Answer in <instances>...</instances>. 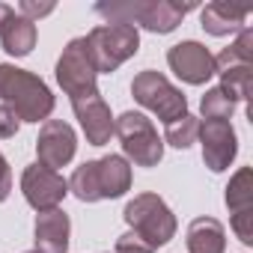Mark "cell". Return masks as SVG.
<instances>
[{"instance_id":"cell-1","label":"cell","mask_w":253,"mask_h":253,"mask_svg":"<svg viewBox=\"0 0 253 253\" xmlns=\"http://www.w3.org/2000/svg\"><path fill=\"white\" fill-rule=\"evenodd\" d=\"M194 9V3L176 0H125V3H95V12L107 18V24H140L152 33H170L182 24V18Z\"/></svg>"},{"instance_id":"cell-2","label":"cell","mask_w":253,"mask_h":253,"mask_svg":"<svg viewBox=\"0 0 253 253\" xmlns=\"http://www.w3.org/2000/svg\"><path fill=\"white\" fill-rule=\"evenodd\" d=\"M128 188H131V167L122 155H104L98 161H86L69 179V191L81 203L113 200L122 197Z\"/></svg>"},{"instance_id":"cell-3","label":"cell","mask_w":253,"mask_h":253,"mask_svg":"<svg viewBox=\"0 0 253 253\" xmlns=\"http://www.w3.org/2000/svg\"><path fill=\"white\" fill-rule=\"evenodd\" d=\"M0 101H6L21 122L48 119L54 110V95L45 81L15 66H0Z\"/></svg>"},{"instance_id":"cell-4","label":"cell","mask_w":253,"mask_h":253,"mask_svg":"<svg viewBox=\"0 0 253 253\" xmlns=\"http://www.w3.org/2000/svg\"><path fill=\"white\" fill-rule=\"evenodd\" d=\"M122 217L131 226V232L143 244H149L152 250L164 247L176 235V217H173L170 206L158 194H137L128 206H125Z\"/></svg>"},{"instance_id":"cell-5","label":"cell","mask_w":253,"mask_h":253,"mask_svg":"<svg viewBox=\"0 0 253 253\" xmlns=\"http://www.w3.org/2000/svg\"><path fill=\"white\" fill-rule=\"evenodd\" d=\"M86 45H89V57L95 63V72L101 75V72L119 69L128 57L137 54L140 33H137V27H128V24H98L86 36Z\"/></svg>"},{"instance_id":"cell-6","label":"cell","mask_w":253,"mask_h":253,"mask_svg":"<svg viewBox=\"0 0 253 253\" xmlns=\"http://www.w3.org/2000/svg\"><path fill=\"white\" fill-rule=\"evenodd\" d=\"M95 63L89 57V45L86 39H72L66 48H63V57L57 60V81L60 86L66 89V95L72 101H81V98H92V95H101L98 86H95Z\"/></svg>"},{"instance_id":"cell-7","label":"cell","mask_w":253,"mask_h":253,"mask_svg":"<svg viewBox=\"0 0 253 253\" xmlns=\"http://www.w3.org/2000/svg\"><path fill=\"white\" fill-rule=\"evenodd\" d=\"M113 131L119 134L122 140V149L137 167H155L161 158H164V143L155 131V125L143 116V113H122L116 122H113Z\"/></svg>"},{"instance_id":"cell-8","label":"cell","mask_w":253,"mask_h":253,"mask_svg":"<svg viewBox=\"0 0 253 253\" xmlns=\"http://www.w3.org/2000/svg\"><path fill=\"white\" fill-rule=\"evenodd\" d=\"M131 95L152 113H158V119H164L167 125L182 119L188 113V101L182 95V89H176L161 72H140L134 81H131Z\"/></svg>"},{"instance_id":"cell-9","label":"cell","mask_w":253,"mask_h":253,"mask_svg":"<svg viewBox=\"0 0 253 253\" xmlns=\"http://www.w3.org/2000/svg\"><path fill=\"white\" fill-rule=\"evenodd\" d=\"M21 191H24V200L36 211H51L69 194V182L57 170H48L42 164H30L21 176Z\"/></svg>"},{"instance_id":"cell-10","label":"cell","mask_w":253,"mask_h":253,"mask_svg":"<svg viewBox=\"0 0 253 253\" xmlns=\"http://www.w3.org/2000/svg\"><path fill=\"white\" fill-rule=\"evenodd\" d=\"M203 140V161L209 170L220 173L232 164L235 152H238V143H235V131H232V125L229 119H206L200 122V134Z\"/></svg>"},{"instance_id":"cell-11","label":"cell","mask_w":253,"mask_h":253,"mask_svg":"<svg viewBox=\"0 0 253 253\" xmlns=\"http://www.w3.org/2000/svg\"><path fill=\"white\" fill-rule=\"evenodd\" d=\"M75 146H78V140H75L72 125L63 119H48L39 131V140H36V155H39L36 164H42L48 170L66 167L75 158Z\"/></svg>"},{"instance_id":"cell-12","label":"cell","mask_w":253,"mask_h":253,"mask_svg":"<svg viewBox=\"0 0 253 253\" xmlns=\"http://www.w3.org/2000/svg\"><path fill=\"white\" fill-rule=\"evenodd\" d=\"M167 63H170V69H173L185 84H194V86H200V84H206L211 75H217L214 57H211L209 48L200 45V42H179V45H173V48L167 51Z\"/></svg>"},{"instance_id":"cell-13","label":"cell","mask_w":253,"mask_h":253,"mask_svg":"<svg viewBox=\"0 0 253 253\" xmlns=\"http://www.w3.org/2000/svg\"><path fill=\"white\" fill-rule=\"evenodd\" d=\"M226 206L232 211L235 235L244 244H250L253 241V170L250 167H241L226 185Z\"/></svg>"},{"instance_id":"cell-14","label":"cell","mask_w":253,"mask_h":253,"mask_svg":"<svg viewBox=\"0 0 253 253\" xmlns=\"http://www.w3.org/2000/svg\"><path fill=\"white\" fill-rule=\"evenodd\" d=\"M75 107V116L81 119V128L86 134V140L92 146H104L113 134V116H110V107L101 95H92V98H81V101H72Z\"/></svg>"},{"instance_id":"cell-15","label":"cell","mask_w":253,"mask_h":253,"mask_svg":"<svg viewBox=\"0 0 253 253\" xmlns=\"http://www.w3.org/2000/svg\"><path fill=\"white\" fill-rule=\"evenodd\" d=\"M36 250L39 253H66L69 250V214L60 209L39 211L36 217Z\"/></svg>"},{"instance_id":"cell-16","label":"cell","mask_w":253,"mask_h":253,"mask_svg":"<svg viewBox=\"0 0 253 253\" xmlns=\"http://www.w3.org/2000/svg\"><path fill=\"white\" fill-rule=\"evenodd\" d=\"M247 15H250V6H235L229 0H214V3H209L203 9V27L211 36H226V33L241 30Z\"/></svg>"},{"instance_id":"cell-17","label":"cell","mask_w":253,"mask_h":253,"mask_svg":"<svg viewBox=\"0 0 253 253\" xmlns=\"http://www.w3.org/2000/svg\"><path fill=\"white\" fill-rule=\"evenodd\" d=\"M226 232L217 217H197L188 226V253H223Z\"/></svg>"},{"instance_id":"cell-18","label":"cell","mask_w":253,"mask_h":253,"mask_svg":"<svg viewBox=\"0 0 253 253\" xmlns=\"http://www.w3.org/2000/svg\"><path fill=\"white\" fill-rule=\"evenodd\" d=\"M0 39H3V51H6V54H12V57H27V54L33 51V45H36V24L27 21V18H21V15H15V18L6 24V30L0 33Z\"/></svg>"},{"instance_id":"cell-19","label":"cell","mask_w":253,"mask_h":253,"mask_svg":"<svg viewBox=\"0 0 253 253\" xmlns=\"http://www.w3.org/2000/svg\"><path fill=\"white\" fill-rule=\"evenodd\" d=\"M250 63H253V30H250V27H241V30H238V39L214 57V69L223 72V69L250 66Z\"/></svg>"},{"instance_id":"cell-20","label":"cell","mask_w":253,"mask_h":253,"mask_svg":"<svg viewBox=\"0 0 253 253\" xmlns=\"http://www.w3.org/2000/svg\"><path fill=\"white\" fill-rule=\"evenodd\" d=\"M220 89L232 101H250L253 98V66H232L220 72Z\"/></svg>"},{"instance_id":"cell-21","label":"cell","mask_w":253,"mask_h":253,"mask_svg":"<svg viewBox=\"0 0 253 253\" xmlns=\"http://www.w3.org/2000/svg\"><path fill=\"white\" fill-rule=\"evenodd\" d=\"M197 134H200V119L197 116H191V113H185L182 119H176V122H170L167 125V143L170 146H176V149H188L194 140H197Z\"/></svg>"},{"instance_id":"cell-22","label":"cell","mask_w":253,"mask_h":253,"mask_svg":"<svg viewBox=\"0 0 253 253\" xmlns=\"http://www.w3.org/2000/svg\"><path fill=\"white\" fill-rule=\"evenodd\" d=\"M203 116L206 119H229L232 116V110H235V101L220 89V86H214V89H209L206 95H203Z\"/></svg>"},{"instance_id":"cell-23","label":"cell","mask_w":253,"mask_h":253,"mask_svg":"<svg viewBox=\"0 0 253 253\" xmlns=\"http://www.w3.org/2000/svg\"><path fill=\"white\" fill-rule=\"evenodd\" d=\"M116 253H152V247L143 244L134 232H125L116 238Z\"/></svg>"},{"instance_id":"cell-24","label":"cell","mask_w":253,"mask_h":253,"mask_svg":"<svg viewBox=\"0 0 253 253\" xmlns=\"http://www.w3.org/2000/svg\"><path fill=\"white\" fill-rule=\"evenodd\" d=\"M18 125H21V119H18L6 104H0V137H15Z\"/></svg>"},{"instance_id":"cell-25","label":"cell","mask_w":253,"mask_h":253,"mask_svg":"<svg viewBox=\"0 0 253 253\" xmlns=\"http://www.w3.org/2000/svg\"><path fill=\"white\" fill-rule=\"evenodd\" d=\"M51 12H54V3H33V0H21V18H27V21L51 15Z\"/></svg>"},{"instance_id":"cell-26","label":"cell","mask_w":253,"mask_h":253,"mask_svg":"<svg viewBox=\"0 0 253 253\" xmlns=\"http://www.w3.org/2000/svg\"><path fill=\"white\" fill-rule=\"evenodd\" d=\"M9 191H12V170H9L6 158L0 155V203L9 197Z\"/></svg>"},{"instance_id":"cell-27","label":"cell","mask_w":253,"mask_h":253,"mask_svg":"<svg viewBox=\"0 0 253 253\" xmlns=\"http://www.w3.org/2000/svg\"><path fill=\"white\" fill-rule=\"evenodd\" d=\"M15 18V9L12 6H6V3H0V33H3L6 30V24Z\"/></svg>"},{"instance_id":"cell-28","label":"cell","mask_w":253,"mask_h":253,"mask_svg":"<svg viewBox=\"0 0 253 253\" xmlns=\"http://www.w3.org/2000/svg\"><path fill=\"white\" fill-rule=\"evenodd\" d=\"M27 253H39V250H27Z\"/></svg>"}]
</instances>
